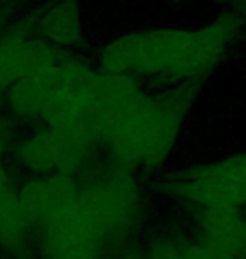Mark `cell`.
Here are the masks:
<instances>
[{"label": "cell", "mask_w": 246, "mask_h": 259, "mask_svg": "<svg viewBox=\"0 0 246 259\" xmlns=\"http://www.w3.org/2000/svg\"><path fill=\"white\" fill-rule=\"evenodd\" d=\"M113 259H147V257H145L142 247H140V242H138V244H135L132 247H128V249L118 252Z\"/></svg>", "instance_id": "obj_11"}, {"label": "cell", "mask_w": 246, "mask_h": 259, "mask_svg": "<svg viewBox=\"0 0 246 259\" xmlns=\"http://www.w3.org/2000/svg\"><path fill=\"white\" fill-rule=\"evenodd\" d=\"M140 247L147 259H236L211 244L179 214L154 215Z\"/></svg>", "instance_id": "obj_6"}, {"label": "cell", "mask_w": 246, "mask_h": 259, "mask_svg": "<svg viewBox=\"0 0 246 259\" xmlns=\"http://www.w3.org/2000/svg\"><path fill=\"white\" fill-rule=\"evenodd\" d=\"M36 32L64 53L80 46L85 30L78 0H52L41 10L36 20Z\"/></svg>", "instance_id": "obj_9"}, {"label": "cell", "mask_w": 246, "mask_h": 259, "mask_svg": "<svg viewBox=\"0 0 246 259\" xmlns=\"http://www.w3.org/2000/svg\"><path fill=\"white\" fill-rule=\"evenodd\" d=\"M246 22L224 10L197 27H155L117 35L98 54V67L165 86L202 84L243 39Z\"/></svg>", "instance_id": "obj_1"}, {"label": "cell", "mask_w": 246, "mask_h": 259, "mask_svg": "<svg viewBox=\"0 0 246 259\" xmlns=\"http://www.w3.org/2000/svg\"><path fill=\"white\" fill-rule=\"evenodd\" d=\"M66 53L20 24L0 37V98L12 84L59 61Z\"/></svg>", "instance_id": "obj_7"}, {"label": "cell", "mask_w": 246, "mask_h": 259, "mask_svg": "<svg viewBox=\"0 0 246 259\" xmlns=\"http://www.w3.org/2000/svg\"><path fill=\"white\" fill-rule=\"evenodd\" d=\"M9 2H15V0H0V4H9Z\"/></svg>", "instance_id": "obj_13"}, {"label": "cell", "mask_w": 246, "mask_h": 259, "mask_svg": "<svg viewBox=\"0 0 246 259\" xmlns=\"http://www.w3.org/2000/svg\"><path fill=\"white\" fill-rule=\"evenodd\" d=\"M0 259H4V257H0Z\"/></svg>", "instance_id": "obj_14"}, {"label": "cell", "mask_w": 246, "mask_h": 259, "mask_svg": "<svg viewBox=\"0 0 246 259\" xmlns=\"http://www.w3.org/2000/svg\"><path fill=\"white\" fill-rule=\"evenodd\" d=\"M152 192L184 219L246 212V150L164 172L152 185Z\"/></svg>", "instance_id": "obj_4"}, {"label": "cell", "mask_w": 246, "mask_h": 259, "mask_svg": "<svg viewBox=\"0 0 246 259\" xmlns=\"http://www.w3.org/2000/svg\"><path fill=\"white\" fill-rule=\"evenodd\" d=\"M101 158L95 143L81 135L36 125L15 143L14 160L29 177L76 174Z\"/></svg>", "instance_id": "obj_5"}, {"label": "cell", "mask_w": 246, "mask_h": 259, "mask_svg": "<svg viewBox=\"0 0 246 259\" xmlns=\"http://www.w3.org/2000/svg\"><path fill=\"white\" fill-rule=\"evenodd\" d=\"M34 226L19 195V185L0 192V257L30 259Z\"/></svg>", "instance_id": "obj_8"}, {"label": "cell", "mask_w": 246, "mask_h": 259, "mask_svg": "<svg viewBox=\"0 0 246 259\" xmlns=\"http://www.w3.org/2000/svg\"><path fill=\"white\" fill-rule=\"evenodd\" d=\"M81 170L27 177L19 195L34 226L30 259H113L118 247L85 190Z\"/></svg>", "instance_id": "obj_3"}, {"label": "cell", "mask_w": 246, "mask_h": 259, "mask_svg": "<svg viewBox=\"0 0 246 259\" xmlns=\"http://www.w3.org/2000/svg\"><path fill=\"white\" fill-rule=\"evenodd\" d=\"M201 84L150 91L137 82L96 130L99 157L142 179L162 175L179 145Z\"/></svg>", "instance_id": "obj_2"}, {"label": "cell", "mask_w": 246, "mask_h": 259, "mask_svg": "<svg viewBox=\"0 0 246 259\" xmlns=\"http://www.w3.org/2000/svg\"><path fill=\"white\" fill-rule=\"evenodd\" d=\"M7 150H9V126L7 123L0 120V192L10 187L12 184V177L9 174L7 167Z\"/></svg>", "instance_id": "obj_10"}, {"label": "cell", "mask_w": 246, "mask_h": 259, "mask_svg": "<svg viewBox=\"0 0 246 259\" xmlns=\"http://www.w3.org/2000/svg\"><path fill=\"white\" fill-rule=\"evenodd\" d=\"M229 5V12L239 15L246 22V0H226Z\"/></svg>", "instance_id": "obj_12"}]
</instances>
